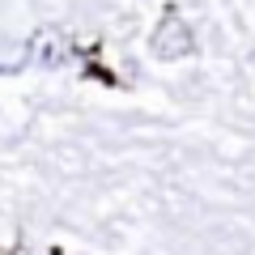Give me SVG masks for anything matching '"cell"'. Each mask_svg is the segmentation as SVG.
I'll use <instances>...</instances> for the list:
<instances>
[{"instance_id": "6da1fadb", "label": "cell", "mask_w": 255, "mask_h": 255, "mask_svg": "<svg viewBox=\"0 0 255 255\" xmlns=\"http://www.w3.org/2000/svg\"><path fill=\"white\" fill-rule=\"evenodd\" d=\"M26 51H30V60H34L38 68H64L68 55H73V43H68V34H64L60 26H38L34 34L26 38Z\"/></svg>"}, {"instance_id": "7a4b0ae2", "label": "cell", "mask_w": 255, "mask_h": 255, "mask_svg": "<svg viewBox=\"0 0 255 255\" xmlns=\"http://www.w3.org/2000/svg\"><path fill=\"white\" fill-rule=\"evenodd\" d=\"M149 47H153V55L166 60V64L170 60H187V55L196 51V34H191V26L183 17H166L162 26L153 30V43Z\"/></svg>"}, {"instance_id": "3957f363", "label": "cell", "mask_w": 255, "mask_h": 255, "mask_svg": "<svg viewBox=\"0 0 255 255\" xmlns=\"http://www.w3.org/2000/svg\"><path fill=\"white\" fill-rule=\"evenodd\" d=\"M30 64V51L17 34H0V73H21Z\"/></svg>"}]
</instances>
